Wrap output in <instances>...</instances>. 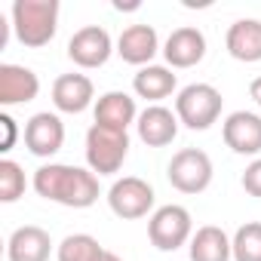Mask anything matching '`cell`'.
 I'll return each instance as SVG.
<instances>
[{"mask_svg":"<svg viewBox=\"0 0 261 261\" xmlns=\"http://www.w3.org/2000/svg\"><path fill=\"white\" fill-rule=\"evenodd\" d=\"M37 197L68 206V209H89L98 200V175L83 166L68 163H43L34 172Z\"/></svg>","mask_w":261,"mask_h":261,"instance_id":"6da1fadb","label":"cell"},{"mask_svg":"<svg viewBox=\"0 0 261 261\" xmlns=\"http://www.w3.org/2000/svg\"><path fill=\"white\" fill-rule=\"evenodd\" d=\"M10 16L16 40L22 46L40 49L59 31V0H16Z\"/></svg>","mask_w":261,"mask_h":261,"instance_id":"7a4b0ae2","label":"cell"},{"mask_svg":"<svg viewBox=\"0 0 261 261\" xmlns=\"http://www.w3.org/2000/svg\"><path fill=\"white\" fill-rule=\"evenodd\" d=\"M221 105H224V98L212 83H191L175 95L178 123L194 129V133H203V129H209L221 117Z\"/></svg>","mask_w":261,"mask_h":261,"instance_id":"3957f363","label":"cell"},{"mask_svg":"<svg viewBox=\"0 0 261 261\" xmlns=\"http://www.w3.org/2000/svg\"><path fill=\"white\" fill-rule=\"evenodd\" d=\"M129 157V133L92 123L86 133V163L95 175H114Z\"/></svg>","mask_w":261,"mask_h":261,"instance_id":"277c9868","label":"cell"},{"mask_svg":"<svg viewBox=\"0 0 261 261\" xmlns=\"http://www.w3.org/2000/svg\"><path fill=\"white\" fill-rule=\"evenodd\" d=\"M212 157L200 148H181L166 166V178L178 194H203L212 185Z\"/></svg>","mask_w":261,"mask_h":261,"instance_id":"5b68a950","label":"cell"},{"mask_svg":"<svg viewBox=\"0 0 261 261\" xmlns=\"http://www.w3.org/2000/svg\"><path fill=\"white\" fill-rule=\"evenodd\" d=\"M148 237H151L154 249L175 252L185 243H191V237H194V218H191V212L185 206L166 203V206L154 209V215L148 218Z\"/></svg>","mask_w":261,"mask_h":261,"instance_id":"8992f818","label":"cell"},{"mask_svg":"<svg viewBox=\"0 0 261 261\" xmlns=\"http://www.w3.org/2000/svg\"><path fill=\"white\" fill-rule=\"evenodd\" d=\"M154 200H157L154 188H151L145 178H139V175H123V178H117V181L111 185V191H108V206H111V212H114L117 218H123V221L145 218V215L154 209Z\"/></svg>","mask_w":261,"mask_h":261,"instance_id":"52a82bcc","label":"cell"},{"mask_svg":"<svg viewBox=\"0 0 261 261\" xmlns=\"http://www.w3.org/2000/svg\"><path fill=\"white\" fill-rule=\"evenodd\" d=\"M111 53H114V40L101 25H86V28L74 31V37L68 40V59L86 71L108 65Z\"/></svg>","mask_w":261,"mask_h":261,"instance_id":"ba28073f","label":"cell"},{"mask_svg":"<svg viewBox=\"0 0 261 261\" xmlns=\"http://www.w3.org/2000/svg\"><path fill=\"white\" fill-rule=\"evenodd\" d=\"M65 145V123L53 111H40L25 123V148L34 157H56Z\"/></svg>","mask_w":261,"mask_h":261,"instance_id":"9c48e42d","label":"cell"},{"mask_svg":"<svg viewBox=\"0 0 261 261\" xmlns=\"http://www.w3.org/2000/svg\"><path fill=\"white\" fill-rule=\"evenodd\" d=\"M224 145L240 157H258L261 154V117L252 111H233L227 114L221 126Z\"/></svg>","mask_w":261,"mask_h":261,"instance_id":"30bf717a","label":"cell"},{"mask_svg":"<svg viewBox=\"0 0 261 261\" xmlns=\"http://www.w3.org/2000/svg\"><path fill=\"white\" fill-rule=\"evenodd\" d=\"M203 56H206V34L194 25L175 28L163 43V59L172 71L175 68H194L203 62Z\"/></svg>","mask_w":261,"mask_h":261,"instance_id":"8fae6325","label":"cell"},{"mask_svg":"<svg viewBox=\"0 0 261 261\" xmlns=\"http://www.w3.org/2000/svg\"><path fill=\"white\" fill-rule=\"evenodd\" d=\"M157 53H160V37H157L154 25H129L117 37V56L126 65L148 68Z\"/></svg>","mask_w":261,"mask_h":261,"instance_id":"7c38bea8","label":"cell"},{"mask_svg":"<svg viewBox=\"0 0 261 261\" xmlns=\"http://www.w3.org/2000/svg\"><path fill=\"white\" fill-rule=\"evenodd\" d=\"M178 114L163 108V105H148L139 120H136V129H139V139L148 145V148H166L175 142L178 136Z\"/></svg>","mask_w":261,"mask_h":261,"instance_id":"4fadbf2b","label":"cell"},{"mask_svg":"<svg viewBox=\"0 0 261 261\" xmlns=\"http://www.w3.org/2000/svg\"><path fill=\"white\" fill-rule=\"evenodd\" d=\"M40 92V77L25 68V65H0V105L13 108V105H28Z\"/></svg>","mask_w":261,"mask_h":261,"instance_id":"5bb4252c","label":"cell"},{"mask_svg":"<svg viewBox=\"0 0 261 261\" xmlns=\"http://www.w3.org/2000/svg\"><path fill=\"white\" fill-rule=\"evenodd\" d=\"M95 101V86L86 74H62L53 83V105L62 114H83Z\"/></svg>","mask_w":261,"mask_h":261,"instance_id":"9a60e30c","label":"cell"},{"mask_svg":"<svg viewBox=\"0 0 261 261\" xmlns=\"http://www.w3.org/2000/svg\"><path fill=\"white\" fill-rule=\"evenodd\" d=\"M53 255V237L49 230L37 224H22L7 240V258L10 261H49Z\"/></svg>","mask_w":261,"mask_h":261,"instance_id":"2e32d148","label":"cell"},{"mask_svg":"<svg viewBox=\"0 0 261 261\" xmlns=\"http://www.w3.org/2000/svg\"><path fill=\"white\" fill-rule=\"evenodd\" d=\"M139 114L142 111L136 108V98L123 89H111V92L98 95V101H95V123L108 126V129H120V133H126L139 120Z\"/></svg>","mask_w":261,"mask_h":261,"instance_id":"e0dca14e","label":"cell"},{"mask_svg":"<svg viewBox=\"0 0 261 261\" xmlns=\"http://www.w3.org/2000/svg\"><path fill=\"white\" fill-rule=\"evenodd\" d=\"M191 261H233V243L218 224H203L188 243Z\"/></svg>","mask_w":261,"mask_h":261,"instance_id":"ac0fdd59","label":"cell"},{"mask_svg":"<svg viewBox=\"0 0 261 261\" xmlns=\"http://www.w3.org/2000/svg\"><path fill=\"white\" fill-rule=\"evenodd\" d=\"M175 86H178V77L172 74L169 65H148V68H139L133 77L136 95L151 105H160L163 98H169L175 92Z\"/></svg>","mask_w":261,"mask_h":261,"instance_id":"d6986e66","label":"cell"},{"mask_svg":"<svg viewBox=\"0 0 261 261\" xmlns=\"http://www.w3.org/2000/svg\"><path fill=\"white\" fill-rule=\"evenodd\" d=\"M224 46L237 62H246V65L261 62V22L258 19H237L227 28Z\"/></svg>","mask_w":261,"mask_h":261,"instance_id":"ffe728a7","label":"cell"},{"mask_svg":"<svg viewBox=\"0 0 261 261\" xmlns=\"http://www.w3.org/2000/svg\"><path fill=\"white\" fill-rule=\"evenodd\" d=\"M108 249H101V243L92 237V233H68L59 249H56V258L59 261H101Z\"/></svg>","mask_w":261,"mask_h":261,"instance_id":"44dd1931","label":"cell"},{"mask_svg":"<svg viewBox=\"0 0 261 261\" xmlns=\"http://www.w3.org/2000/svg\"><path fill=\"white\" fill-rule=\"evenodd\" d=\"M233 261H261V221H246L230 237Z\"/></svg>","mask_w":261,"mask_h":261,"instance_id":"7402d4cb","label":"cell"},{"mask_svg":"<svg viewBox=\"0 0 261 261\" xmlns=\"http://www.w3.org/2000/svg\"><path fill=\"white\" fill-rule=\"evenodd\" d=\"M25 172L16 160H0V203H16L25 194Z\"/></svg>","mask_w":261,"mask_h":261,"instance_id":"603a6c76","label":"cell"},{"mask_svg":"<svg viewBox=\"0 0 261 261\" xmlns=\"http://www.w3.org/2000/svg\"><path fill=\"white\" fill-rule=\"evenodd\" d=\"M240 185H243V191H246L249 197H258V200H261V157H255V160L246 166Z\"/></svg>","mask_w":261,"mask_h":261,"instance_id":"cb8c5ba5","label":"cell"},{"mask_svg":"<svg viewBox=\"0 0 261 261\" xmlns=\"http://www.w3.org/2000/svg\"><path fill=\"white\" fill-rule=\"evenodd\" d=\"M0 129H4V142H0V151H13L16 145V136H19V129H16V120L10 114H0Z\"/></svg>","mask_w":261,"mask_h":261,"instance_id":"d4e9b609","label":"cell"},{"mask_svg":"<svg viewBox=\"0 0 261 261\" xmlns=\"http://www.w3.org/2000/svg\"><path fill=\"white\" fill-rule=\"evenodd\" d=\"M249 95H252V101L261 108V77H255V80L249 83Z\"/></svg>","mask_w":261,"mask_h":261,"instance_id":"484cf974","label":"cell"},{"mask_svg":"<svg viewBox=\"0 0 261 261\" xmlns=\"http://www.w3.org/2000/svg\"><path fill=\"white\" fill-rule=\"evenodd\" d=\"M101 261H123V258H120L117 252H105V258H101Z\"/></svg>","mask_w":261,"mask_h":261,"instance_id":"4316f807","label":"cell"}]
</instances>
